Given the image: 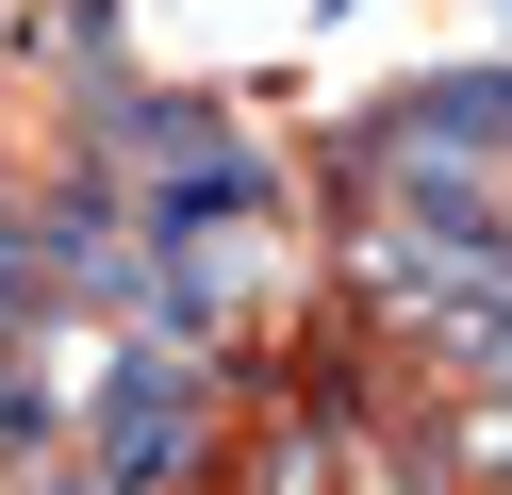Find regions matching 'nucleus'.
Here are the masks:
<instances>
[{
	"label": "nucleus",
	"mask_w": 512,
	"mask_h": 495,
	"mask_svg": "<svg viewBox=\"0 0 512 495\" xmlns=\"http://www.w3.org/2000/svg\"><path fill=\"white\" fill-rule=\"evenodd\" d=\"M0 33H17V17H0Z\"/></svg>",
	"instance_id": "obj_4"
},
{
	"label": "nucleus",
	"mask_w": 512,
	"mask_h": 495,
	"mask_svg": "<svg viewBox=\"0 0 512 495\" xmlns=\"http://www.w3.org/2000/svg\"><path fill=\"white\" fill-rule=\"evenodd\" d=\"M50 429H67V363H50V330H34V347H0V479H34Z\"/></svg>",
	"instance_id": "obj_2"
},
{
	"label": "nucleus",
	"mask_w": 512,
	"mask_h": 495,
	"mask_svg": "<svg viewBox=\"0 0 512 495\" xmlns=\"http://www.w3.org/2000/svg\"><path fill=\"white\" fill-rule=\"evenodd\" d=\"M347 495H364V479H347Z\"/></svg>",
	"instance_id": "obj_3"
},
{
	"label": "nucleus",
	"mask_w": 512,
	"mask_h": 495,
	"mask_svg": "<svg viewBox=\"0 0 512 495\" xmlns=\"http://www.w3.org/2000/svg\"><path fill=\"white\" fill-rule=\"evenodd\" d=\"M215 396L232 363L182 330H116L83 363V495H199L215 479Z\"/></svg>",
	"instance_id": "obj_1"
}]
</instances>
